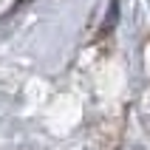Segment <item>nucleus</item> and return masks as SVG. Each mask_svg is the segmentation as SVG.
I'll return each mask as SVG.
<instances>
[{"mask_svg":"<svg viewBox=\"0 0 150 150\" xmlns=\"http://www.w3.org/2000/svg\"><path fill=\"white\" fill-rule=\"evenodd\" d=\"M116 14H119V0H110L108 14H105V25H102V34H108L113 25H116Z\"/></svg>","mask_w":150,"mask_h":150,"instance_id":"nucleus-1","label":"nucleus"}]
</instances>
